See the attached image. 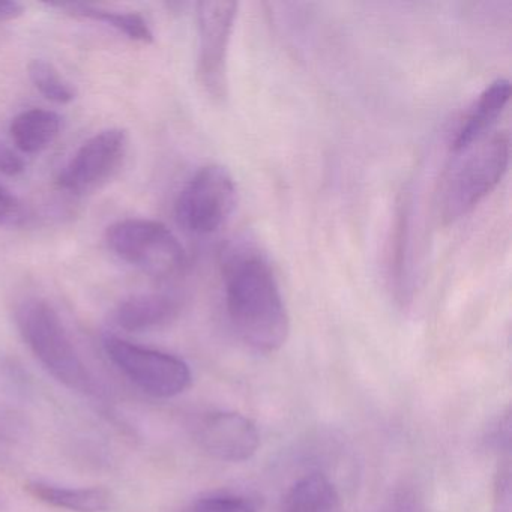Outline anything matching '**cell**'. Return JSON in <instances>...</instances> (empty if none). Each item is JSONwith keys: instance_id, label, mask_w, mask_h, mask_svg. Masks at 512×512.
Segmentation results:
<instances>
[{"instance_id": "6da1fadb", "label": "cell", "mask_w": 512, "mask_h": 512, "mask_svg": "<svg viewBox=\"0 0 512 512\" xmlns=\"http://www.w3.org/2000/svg\"><path fill=\"white\" fill-rule=\"evenodd\" d=\"M221 275L227 317L239 340L257 353L278 352L290 334V317L265 254L250 242L223 251Z\"/></svg>"}, {"instance_id": "7a4b0ae2", "label": "cell", "mask_w": 512, "mask_h": 512, "mask_svg": "<svg viewBox=\"0 0 512 512\" xmlns=\"http://www.w3.org/2000/svg\"><path fill=\"white\" fill-rule=\"evenodd\" d=\"M17 326L32 355L61 385L85 397L101 395L100 383L77 352L55 308L43 299H28L17 310Z\"/></svg>"}, {"instance_id": "3957f363", "label": "cell", "mask_w": 512, "mask_h": 512, "mask_svg": "<svg viewBox=\"0 0 512 512\" xmlns=\"http://www.w3.org/2000/svg\"><path fill=\"white\" fill-rule=\"evenodd\" d=\"M457 155L440 184L437 208L445 224L472 212L502 181L509 164L508 136L484 137Z\"/></svg>"}, {"instance_id": "277c9868", "label": "cell", "mask_w": 512, "mask_h": 512, "mask_svg": "<svg viewBox=\"0 0 512 512\" xmlns=\"http://www.w3.org/2000/svg\"><path fill=\"white\" fill-rule=\"evenodd\" d=\"M109 250L161 283L175 286L185 275L187 254L175 233L160 221L128 218L106 230Z\"/></svg>"}, {"instance_id": "5b68a950", "label": "cell", "mask_w": 512, "mask_h": 512, "mask_svg": "<svg viewBox=\"0 0 512 512\" xmlns=\"http://www.w3.org/2000/svg\"><path fill=\"white\" fill-rule=\"evenodd\" d=\"M103 347L110 362L149 397H178L193 382L190 365L172 353L139 346L116 335H106Z\"/></svg>"}, {"instance_id": "8992f818", "label": "cell", "mask_w": 512, "mask_h": 512, "mask_svg": "<svg viewBox=\"0 0 512 512\" xmlns=\"http://www.w3.org/2000/svg\"><path fill=\"white\" fill-rule=\"evenodd\" d=\"M236 197L235 179L226 167L218 164L200 167L176 199V220L191 235H212L235 211Z\"/></svg>"}, {"instance_id": "52a82bcc", "label": "cell", "mask_w": 512, "mask_h": 512, "mask_svg": "<svg viewBox=\"0 0 512 512\" xmlns=\"http://www.w3.org/2000/svg\"><path fill=\"white\" fill-rule=\"evenodd\" d=\"M238 16L235 2H200L196 5L197 79L215 101L227 97V58Z\"/></svg>"}, {"instance_id": "ba28073f", "label": "cell", "mask_w": 512, "mask_h": 512, "mask_svg": "<svg viewBox=\"0 0 512 512\" xmlns=\"http://www.w3.org/2000/svg\"><path fill=\"white\" fill-rule=\"evenodd\" d=\"M128 148L130 139L122 128H107L94 134L62 167L56 181L58 187L74 196L92 193L118 173Z\"/></svg>"}, {"instance_id": "9c48e42d", "label": "cell", "mask_w": 512, "mask_h": 512, "mask_svg": "<svg viewBox=\"0 0 512 512\" xmlns=\"http://www.w3.org/2000/svg\"><path fill=\"white\" fill-rule=\"evenodd\" d=\"M194 440L203 452L224 463H242L259 451L260 433L248 416L214 410L197 419Z\"/></svg>"}, {"instance_id": "30bf717a", "label": "cell", "mask_w": 512, "mask_h": 512, "mask_svg": "<svg viewBox=\"0 0 512 512\" xmlns=\"http://www.w3.org/2000/svg\"><path fill=\"white\" fill-rule=\"evenodd\" d=\"M181 310L182 296L178 290H158L124 299L116 307L113 320L122 331L140 334L170 325Z\"/></svg>"}, {"instance_id": "8fae6325", "label": "cell", "mask_w": 512, "mask_h": 512, "mask_svg": "<svg viewBox=\"0 0 512 512\" xmlns=\"http://www.w3.org/2000/svg\"><path fill=\"white\" fill-rule=\"evenodd\" d=\"M511 97V85L506 79H497L487 86L478 100L470 107L455 131L451 142L454 154L475 145L488 136L490 128L496 124Z\"/></svg>"}, {"instance_id": "7c38bea8", "label": "cell", "mask_w": 512, "mask_h": 512, "mask_svg": "<svg viewBox=\"0 0 512 512\" xmlns=\"http://www.w3.org/2000/svg\"><path fill=\"white\" fill-rule=\"evenodd\" d=\"M25 491L38 502L70 512H109L113 496L106 488L65 487L46 481H31Z\"/></svg>"}, {"instance_id": "4fadbf2b", "label": "cell", "mask_w": 512, "mask_h": 512, "mask_svg": "<svg viewBox=\"0 0 512 512\" xmlns=\"http://www.w3.org/2000/svg\"><path fill=\"white\" fill-rule=\"evenodd\" d=\"M410 218L412 202L409 194H403L395 209L394 226L389 241L388 275L395 298L407 302L412 293L410 277Z\"/></svg>"}, {"instance_id": "5bb4252c", "label": "cell", "mask_w": 512, "mask_h": 512, "mask_svg": "<svg viewBox=\"0 0 512 512\" xmlns=\"http://www.w3.org/2000/svg\"><path fill=\"white\" fill-rule=\"evenodd\" d=\"M62 119L53 110L31 109L20 113L10 125L11 139L23 154L46 151L61 133Z\"/></svg>"}, {"instance_id": "9a60e30c", "label": "cell", "mask_w": 512, "mask_h": 512, "mask_svg": "<svg viewBox=\"0 0 512 512\" xmlns=\"http://www.w3.org/2000/svg\"><path fill=\"white\" fill-rule=\"evenodd\" d=\"M47 7L59 10L67 16L76 17V19L104 23L134 43L149 46L155 40L151 26L137 13H121V11L106 10V8L88 4H49Z\"/></svg>"}, {"instance_id": "2e32d148", "label": "cell", "mask_w": 512, "mask_h": 512, "mask_svg": "<svg viewBox=\"0 0 512 512\" xmlns=\"http://www.w3.org/2000/svg\"><path fill=\"white\" fill-rule=\"evenodd\" d=\"M280 512H341L340 496L322 473H308L287 490Z\"/></svg>"}, {"instance_id": "e0dca14e", "label": "cell", "mask_w": 512, "mask_h": 512, "mask_svg": "<svg viewBox=\"0 0 512 512\" xmlns=\"http://www.w3.org/2000/svg\"><path fill=\"white\" fill-rule=\"evenodd\" d=\"M28 74L38 92L52 103L67 106L76 100V88L67 82L56 70L55 65L50 62L44 61V59H34L29 62Z\"/></svg>"}, {"instance_id": "ac0fdd59", "label": "cell", "mask_w": 512, "mask_h": 512, "mask_svg": "<svg viewBox=\"0 0 512 512\" xmlns=\"http://www.w3.org/2000/svg\"><path fill=\"white\" fill-rule=\"evenodd\" d=\"M179 512H257V508L244 494L215 491L193 500Z\"/></svg>"}, {"instance_id": "d6986e66", "label": "cell", "mask_w": 512, "mask_h": 512, "mask_svg": "<svg viewBox=\"0 0 512 512\" xmlns=\"http://www.w3.org/2000/svg\"><path fill=\"white\" fill-rule=\"evenodd\" d=\"M28 209L25 203L11 193L7 187L0 185V227L2 229H19L28 223Z\"/></svg>"}, {"instance_id": "ffe728a7", "label": "cell", "mask_w": 512, "mask_h": 512, "mask_svg": "<svg viewBox=\"0 0 512 512\" xmlns=\"http://www.w3.org/2000/svg\"><path fill=\"white\" fill-rule=\"evenodd\" d=\"M26 163L13 148L0 140V173L10 178L25 173Z\"/></svg>"}, {"instance_id": "44dd1931", "label": "cell", "mask_w": 512, "mask_h": 512, "mask_svg": "<svg viewBox=\"0 0 512 512\" xmlns=\"http://www.w3.org/2000/svg\"><path fill=\"white\" fill-rule=\"evenodd\" d=\"M380 512H421V509L412 491L401 490L392 496Z\"/></svg>"}, {"instance_id": "7402d4cb", "label": "cell", "mask_w": 512, "mask_h": 512, "mask_svg": "<svg viewBox=\"0 0 512 512\" xmlns=\"http://www.w3.org/2000/svg\"><path fill=\"white\" fill-rule=\"evenodd\" d=\"M25 14V7L19 2L0 0V23L13 22Z\"/></svg>"}]
</instances>
